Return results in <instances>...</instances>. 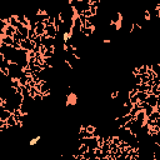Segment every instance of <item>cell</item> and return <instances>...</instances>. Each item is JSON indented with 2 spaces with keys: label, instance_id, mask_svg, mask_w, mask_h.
<instances>
[{
  "label": "cell",
  "instance_id": "cell-1",
  "mask_svg": "<svg viewBox=\"0 0 160 160\" xmlns=\"http://www.w3.org/2000/svg\"><path fill=\"white\" fill-rule=\"evenodd\" d=\"M34 48H35V44L29 39H24L23 41L20 43V49L25 50V51H28V53H29V51H33Z\"/></svg>",
  "mask_w": 160,
  "mask_h": 160
},
{
  "label": "cell",
  "instance_id": "cell-2",
  "mask_svg": "<svg viewBox=\"0 0 160 160\" xmlns=\"http://www.w3.org/2000/svg\"><path fill=\"white\" fill-rule=\"evenodd\" d=\"M57 34H58V29L53 25V24H50V25H45V35L48 38L55 39Z\"/></svg>",
  "mask_w": 160,
  "mask_h": 160
},
{
  "label": "cell",
  "instance_id": "cell-3",
  "mask_svg": "<svg viewBox=\"0 0 160 160\" xmlns=\"http://www.w3.org/2000/svg\"><path fill=\"white\" fill-rule=\"evenodd\" d=\"M11 115H13V114H11L10 111L5 110V109H4V106L1 105V104H0V120H1V121H4V123H5L6 120L9 119L10 117H11Z\"/></svg>",
  "mask_w": 160,
  "mask_h": 160
},
{
  "label": "cell",
  "instance_id": "cell-4",
  "mask_svg": "<svg viewBox=\"0 0 160 160\" xmlns=\"http://www.w3.org/2000/svg\"><path fill=\"white\" fill-rule=\"evenodd\" d=\"M15 30H17L24 39H28V33H29V28H28V26H24V25H21V24L19 23V25L17 26V29H15Z\"/></svg>",
  "mask_w": 160,
  "mask_h": 160
},
{
  "label": "cell",
  "instance_id": "cell-5",
  "mask_svg": "<svg viewBox=\"0 0 160 160\" xmlns=\"http://www.w3.org/2000/svg\"><path fill=\"white\" fill-rule=\"evenodd\" d=\"M35 34H37V37H41V35L45 34V24L44 23H37V26H35Z\"/></svg>",
  "mask_w": 160,
  "mask_h": 160
},
{
  "label": "cell",
  "instance_id": "cell-6",
  "mask_svg": "<svg viewBox=\"0 0 160 160\" xmlns=\"http://www.w3.org/2000/svg\"><path fill=\"white\" fill-rule=\"evenodd\" d=\"M15 28H13L11 25H6V28H5V30H4V35L5 37H10V38H13V35L15 34Z\"/></svg>",
  "mask_w": 160,
  "mask_h": 160
},
{
  "label": "cell",
  "instance_id": "cell-7",
  "mask_svg": "<svg viewBox=\"0 0 160 160\" xmlns=\"http://www.w3.org/2000/svg\"><path fill=\"white\" fill-rule=\"evenodd\" d=\"M150 70L153 71V74H154V75L159 77V74H160V64H159V63H154V64H151Z\"/></svg>",
  "mask_w": 160,
  "mask_h": 160
},
{
  "label": "cell",
  "instance_id": "cell-8",
  "mask_svg": "<svg viewBox=\"0 0 160 160\" xmlns=\"http://www.w3.org/2000/svg\"><path fill=\"white\" fill-rule=\"evenodd\" d=\"M13 43H14V40L10 37H5V35H4L1 38V44H4V45H6V46H13Z\"/></svg>",
  "mask_w": 160,
  "mask_h": 160
},
{
  "label": "cell",
  "instance_id": "cell-9",
  "mask_svg": "<svg viewBox=\"0 0 160 160\" xmlns=\"http://www.w3.org/2000/svg\"><path fill=\"white\" fill-rule=\"evenodd\" d=\"M83 158L86 159V160H90V159H94L95 158V150H88L86 153L83 154Z\"/></svg>",
  "mask_w": 160,
  "mask_h": 160
},
{
  "label": "cell",
  "instance_id": "cell-10",
  "mask_svg": "<svg viewBox=\"0 0 160 160\" xmlns=\"http://www.w3.org/2000/svg\"><path fill=\"white\" fill-rule=\"evenodd\" d=\"M5 124H6V125L8 126H9V128H15V126H17V120H15L14 119V117H13V115H11V117L9 118V119H8L6 120V121H5Z\"/></svg>",
  "mask_w": 160,
  "mask_h": 160
},
{
  "label": "cell",
  "instance_id": "cell-11",
  "mask_svg": "<svg viewBox=\"0 0 160 160\" xmlns=\"http://www.w3.org/2000/svg\"><path fill=\"white\" fill-rule=\"evenodd\" d=\"M137 98H138V101L139 103H144L148 98V93H137Z\"/></svg>",
  "mask_w": 160,
  "mask_h": 160
},
{
  "label": "cell",
  "instance_id": "cell-12",
  "mask_svg": "<svg viewBox=\"0 0 160 160\" xmlns=\"http://www.w3.org/2000/svg\"><path fill=\"white\" fill-rule=\"evenodd\" d=\"M41 57H43L44 59L53 58V57H54V48H53V49H48V50H45V53H44Z\"/></svg>",
  "mask_w": 160,
  "mask_h": 160
},
{
  "label": "cell",
  "instance_id": "cell-13",
  "mask_svg": "<svg viewBox=\"0 0 160 160\" xmlns=\"http://www.w3.org/2000/svg\"><path fill=\"white\" fill-rule=\"evenodd\" d=\"M154 110H155V109H154V108H151L150 105H148V106L145 108V109H144V113H145V117H146V119L150 117V114L153 113Z\"/></svg>",
  "mask_w": 160,
  "mask_h": 160
},
{
  "label": "cell",
  "instance_id": "cell-14",
  "mask_svg": "<svg viewBox=\"0 0 160 160\" xmlns=\"http://www.w3.org/2000/svg\"><path fill=\"white\" fill-rule=\"evenodd\" d=\"M13 40H14V41H17V43H21L24 40V38L18 33V31H15V34L13 35Z\"/></svg>",
  "mask_w": 160,
  "mask_h": 160
},
{
  "label": "cell",
  "instance_id": "cell-15",
  "mask_svg": "<svg viewBox=\"0 0 160 160\" xmlns=\"http://www.w3.org/2000/svg\"><path fill=\"white\" fill-rule=\"evenodd\" d=\"M6 21H4V20H0V30H5V28H6Z\"/></svg>",
  "mask_w": 160,
  "mask_h": 160
},
{
  "label": "cell",
  "instance_id": "cell-16",
  "mask_svg": "<svg viewBox=\"0 0 160 160\" xmlns=\"http://www.w3.org/2000/svg\"><path fill=\"white\" fill-rule=\"evenodd\" d=\"M77 160H86V159H84V158H80V159H77Z\"/></svg>",
  "mask_w": 160,
  "mask_h": 160
},
{
  "label": "cell",
  "instance_id": "cell-17",
  "mask_svg": "<svg viewBox=\"0 0 160 160\" xmlns=\"http://www.w3.org/2000/svg\"><path fill=\"white\" fill-rule=\"evenodd\" d=\"M90 160H100V159H98V158H94V159H90Z\"/></svg>",
  "mask_w": 160,
  "mask_h": 160
},
{
  "label": "cell",
  "instance_id": "cell-18",
  "mask_svg": "<svg viewBox=\"0 0 160 160\" xmlns=\"http://www.w3.org/2000/svg\"><path fill=\"white\" fill-rule=\"evenodd\" d=\"M131 160H133V159H131Z\"/></svg>",
  "mask_w": 160,
  "mask_h": 160
}]
</instances>
